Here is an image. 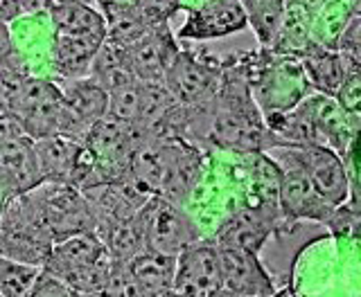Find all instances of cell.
<instances>
[{
    "label": "cell",
    "instance_id": "13",
    "mask_svg": "<svg viewBox=\"0 0 361 297\" xmlns=\"http://www.w3.org/2000/svg\"><path fill=\"white\" fill-rule=\"evenodd\" d=\"M221 286V261L214 241H195L176 255L174 291L183 297H206Z\"/></svg>",
    "mask_w": 361,
    "mask_h": 297
},
{
    "label": "cell",
    "instance_id": "16",
    "mask_svg": "<svg viewBox=\"0 0 361 297\" xmlns=\"http://www.w3.org/2000/svg\"><path fill=\"white\" fill-rule=\"evenodd\" d=\"M43 182L34 140L27 135L0 142V194L5 198L20 196Z\"/></svg>",
    "mask_w": 361,
    "mask_h": 297
},
{
    "label": "cell",
    "instance_id": "41",
    "mask_svg": "<svg viewBox=\"0 0 361 297\" xmlns=\"http://www.w3.org/2000/svg\"><path fill=\"white\" fill-rule=\"evenodd\" d=\"M54 3H59V0H52V5H54ZM86 3H88V0H86ZM52 5H50V7H52Z\"/></svg>",
    "mask_w": 361,
    "mask_h": 297
},
{
    "label": "cell",
    "instance_id": "17",
    "mask_svg": "<svg viewBox=\"0 0 361 297\" xmlns=\"http://www.w3.org/2000/svg\"><path fill=\"white\" fill-rule=\"evenodd\" d=\"M219 248V246H217ZM221 289L242 297H271L276 284L255 253L237 248H219Z\"/></svg>",
    "mask_w": 361,
    "mask_h": 297
},
{
    "label": "cell",
    "instance_id": "1",
    "mask_svg": "<svg viewBox=\"0 0 361 297\" xmlns=\"http://www.w3.org/2000/svg\"><path fill=\"white\" fill-rule=\"evenodd\" d=\"M129 171L154 196L183 205L199 180L201 148L185 140H158L149 135L135 148Z\"/></svg>",
    "mask_w": 361,
    "mask_h": 297
},
{
    "label": "cell",
    "instance_id": "7",
    "mask_svg": "<svg viewBox=\"0 0 361 297\" xmlns=\"http://www.w3.org/2000/svg\"><path fill=\"white\" fill-rule=\"evenodd\" d=\"M11 108H14L20 122L23 133L30 140L59 135L61 110H63V97L59 84L50 82V79H39L27 75L18 95L11 101Z\"/></svg>",
    "mask_w": 361,
    "mask_h": 297
},
{
    "label": "cell",
    "instance_id": "33",
    "mask_svg": "<svg viewBox=\"0 0 361 297\" xmlns=\"http://www.w3.org/2000/svg\"><path fill=\"white\" fill-rule=\"evenodd\" d=\"M336 104L341 106L348 115L359 118V106H361V68L359 70H350L343 79V84L336 90Z\"/></svg>",
    "mask_w": 361,
    "mask_h": 297
},
{
    "label": "cell",
    "instance_id": "30",
    "mask_svg": "<svg viewBox=\"0 0 361 297\" xmlns=\"http://www.w3.org/2000/svg\"><path fill=\"white\" fill-rule=\"evenodd\" d=\"M99 295L102 297H149L131 275L127 261H111L104 286H102Z\"/></svg>",
    "mask_w": 361,
    "mask_h": 297
},
{
    "label": "cell",
    "instance_id": "23",
    "mask_svg": "<svg viewBox=\"0 0 361 297\" xmlns=\"http://www.w3.org/2000/svg\"><path fill=\"white\" fill-rule=\"evenodd\" d=\"M54 34H104L106 23L102 11L86 0H59L48 9Z\"/></svg>",
    "mask_w": 361,
    "mask_h": 297
},
{
    "label": "cell",
    "instance_id": "10",
    "mask_svg": "<svg viewBox=\"0 0 361 297\" xmlns=\"http://www.w3.org/2000/svg\"><path fill=\"white\" fill-rule=\"evenodd\" d=\"M293 110L302 115L314 129L321 146H327L338 156H348L357 146L359 133V118L348 115V113L336 104L334 97H327L321 93H310L302 97Z\"/></svg>",
    "mask_w": 361,
    "mask_h": 297
},
{
    "label": "cell",
    "instance_id": "35",
    "mask_svg": "<svg viewBox=\"0 0 361 297\" xmlns=\"http://www.w3.org/2000/svg\"><path fill=\"white\" fill-rule=\"evenodd\" d=\"M23 297H75V293L68 289L63 282H59L56 277L48 275L45 270H41L37 282L32 284V289Z\"/></svg>",
    "mask_w": 361,
    "mask_h": 297
},
{
    "label": "cell",
    "instance_id": "38",
    "mask_svg": "<svg viewBox=\"0 0 361 297\" xmlns=\"http://www.w3.org/2000/svg\"><path fill=\"white\" fill-rule=\"evenodd\" d=\"M289 3H296V5H300V7H305L310 11V14H314L316 16V11H319L327 0H289Z\"/></svg>",
    "mask_w": 361,
    "mask_h": 297
},
{
    "label": "cell",
    "instance_id": "5",
    "mask_svg": "<svg viewBox=\"0 0 361 297\" xmlns=\"http://www.w3.org/2000/svg\"><path fill=\"white\" fill-rule=\"evenodd\" d=\"M145 250L176 257L199 241V225L180 205L163 196H152L138 212Z\"/></svg>",
    "mask_w": 361,
    "mask_h": 297
},
{
    "label": "cell",
    "instance_id": "2",
    "mask_svg": "<svg viewBox=\"0 0 361 297\" xmlns=\"http://www.w3.org/2000/svg\"><path fill=\"white\" fill-rule=\"evenodd\" d=\"M244 59L253 101L264 120L291 110L302 97L314 93L298 56L274 54L262 48L259 52L244 54Z\"/></svg>",
    "mask_w": 361,
    "mask_h": 297
},
{
    "label": "cell",
    "instance_id": "31",
    "mask_svg": "<svg viewBox=\"0 0 361 297\" xmlns=\"http://www.w3.org/2000/svg\"><path fill=\"white\" fill-rule=\"evenodd\" d=\"M133 14L147 27L167 25L176 11L183 7V0H129Z\"/></svg>",
    "mask_w": 361,
    "mask_h": 297
},
{
    "label": "cell",
    "instance_id": "9",
    "mask_svg": "<svg viewBox=\"0 0 361 297\" xmlns=\"http://www.w3.org/2000/svg\"><path fill=\"white\" fill-rule=\"evenodd\" d=\"M276 232H285V221L276 198H259L253 208L237 210L226 216L212 241L219 248H237L246 253H259L264 241Z\"/></svg>",
    "mask_w": 361,
    "mask_h": 297
},
{
    "label": "cell",
    "instance_id": "8",
    "mask_svg": "<svg viewBox=\"0 0 361 297\" xmlns=\"http://www.w3.org/2000/svg\"><path fill=\"white\" fill-rule=\"evenodd\" d=\"M287 153L296 160V165L307 174L310 182L321 196L338 208L348 198H359L357 180H350V171L343 163V158L336 151L319 144L307 146H282Z\"/></svg>",
    "mask_w": 361,
    "mask_h": 297
},
{
    "label": "cell",
    "instance_id": "20",
    "mask_svg": "<svg viewBox=\"0 0 361 297\" xmlns=\"http://www.w3.org/2000/svg\"><path fill=\"white\" fill-rule=\"evenodd\" d=\"M104 259L109 257L95 232H77L73 236H66L61 241L52 244V250L48 259H45L43 270L48 272V275L56 277L66 270L90 266Z\"/></svg>",
    "mask_w": 361,
    "mask_h": 297
},
{
    "label": "cell",
    "instance_id": "40",
    "mask_svg": "<svg viewBox=\"0 0 361 297\" xmlns=\"http://www.w3.org/2000/svg\"><path fill=\"white\" fill-rule=\"evenodd\" d=\"M3 203H5V196L0 194V210H3Z\"/></svg>",
    "mask_w": 361,
    "mask_h": 297
},
{
    "label": "cell",
    "instance_id": "25",
    "mask_svg": "<svg viewBox=\"0 0 361 297\" xmlns=\"http://www.w3.org/2000/svg\"><path fill=\"white\" fill-rule=\"evenodd\" d=\"M312 20H314V14H310L305 7H300L296 3H289L287 0L285 16H282V20H280L276 39L271 41V45L264 50L274 52V54L298 56L312 41L310 39L312 37Z\"/></svg>",
    "mask_w": 361,
    "mask_h": 297
},
{
    "label": "cell",
    "instance_id": "36",
    "mask_svg": "<svg viewBox=\"0 0 361 297\" xmlns=\"http://www.w3.org/2000/svg\"><path fill=\"white\" fill-rule=\"evenodd\" d=\"M20 135H25V133H23V129H20V122L16 118L14 108L0 101V142L20 138Z\"/></svg>",
    "mask_w": 361,
    "mask_h": 297
},
{
    "label": "cell",
    "instance_id": "12",
    "mask_svg": "<svg viewBox=\"0 0 361 297\" xmlns=\"http://www.w3.org/2000/svg\"><path fill=\"white\" fill-rule=\"evenodd\" d=\"M59 88L63 97L59 135H68V138L82 142L88 129L106 115L109 93L88 77L68 79Z\"/></svg>",
    "mask_w": 361,
    "mask_h": 297
},
{
    "label": "cell",
    "instance_id": "22",
    "mask_svg": "<svg viewBox=\"0 0 361 297\" xmlns=\"http://www.w3.org/2000/svg\"><path fill=\"white\" fill-rule=\"evenodd\" d=\"M95 234L99 236L104 253L111 261H129L131 257L145 250L138 214L129 216V219L99 221L95 227Z\"/></svg>",
    "mask_w": 361,
    "mask_h": 297
},
{
    "label": "cell",
    "instance_id": "3",
    "mask_svg": "<svg viewBox=\"0 0 361 297\" xmlns=\"http://www.w3.org/2000/svg\"><path fill=\"white\" fill-rule=\"evenodd\" d=\"M52 244L32 191L5 198L0 210V255L43 268Z\"/></svg>",
    "mask_w": 361,
    "mask_h": 297
},
{
    "label": "cell",
    "instance_id": "39",
    "mask_svg": "<svg viewBox=\"0 0 361 297\" xmlns=\"http://www.w3.org/2000/svg\"><path fill=\"white\" fill-rule=\"evenodd\" d=\"M154 297H183V295L176 293L174 289H169V291H163V293H158V295H154Z\"/></svg>",
    "mask_w": 361,
    "mask_h": 297
},
{
    "label": "cell",
    "instance_id": "21",
    "mask_svg": "<svg viewBox=\"0 0 361 297\" xmlns=\"http://www.w3.org/2000/svg\"><path fill=\"white\" fill-rule=\"evenodd\" d=\"M34 151H37L43 182L68 185L77 165L79 151H82V142L68 138V135H50V138L34 140Z\"/></svg>",
    "mask_w": 361,
    "mask_h": 297
},
{
    "label": "cell",
    "instance_id": "29",
    "mask_svg": "<svg viewBox=\"0 0 361 297\" xmlns=\"http://www.w3.org/2000/svg\"><path fill=\"white\" fill-rule=\"evenodd\" d=\"M138 106H140V82L135 79V82L118 90H111L106 115L124 124H135V120H138Z\"/></svg>",
    "mask_w": 361,
    "mask_h": 297
},
{
    "label": "cell",
    "instance_id": "32",
    "mask_svg": "<svg viewBox=\"0 0 361 297\" xmlns=\"http://www.w3.org/2000/svg\"><path fill=\"white\" fill-rule=\"evenodd\" d=\"M334 50L343 56L345 63L361 65V9L359 7L350 14L341 34H338Z\"/></svg>",
    "mask_w": 361,
    "mask_h": 297
},
{
    "label": "cell",
    "instance_id": "6",
    "mask_svg": "<svg viewBox=\"0 0 361 297\" xmlns=\"http://www.w3.org/2000/svg\"><path fill=\"white\" fill-rule=\"evenodd\" d=\"M32 196L39 205L54 244L77 232H95L97 216L79 189L61 182H41L32 189Z\"/></svg>",
    "mask_w": 361,
    "mask_h": 297
},
{
    "label": "cell",
    "instance_id": "14",
    "mask_svg": "<svg viewBox=\"0 0 361 297\" xmlns=\"http://www.w3.org/2000/svg\"><path fill=\"white\" fill-rule=\"evenodd\" d=\"M178 50V39L169 32V25H158L149 27L138 41L127 45L124 56L138 82H163Z\"/></svg>",
    "mask_w": 361,
    "mask_h": 297
},
{
    "label": "cell",
    "instance_id": "24",
    "mask_svg": "<svg viewBox=\"0 0 361 297\" xmlns=\"http://www.w3.org/2000/svg\"><path fill=\"white\" fill-rule=\"evenodd\" d=\"M131 275L140 284V289L154 297L163 291H169L174 286V270H176V257L152 253V250H142L135 257L127 261Z\"/></svg>",
    "mask_w": 361,
    "mask_h": 297
},
{
    "label": "cell",
    "instance_id": "11",
    "mask_svg": "<svg viewBox=\"0 0 361 297\" xmlns=\"http://www.w3.org/2000/svg\"><path fill=\"white\" fill-rule=\"evenodd\" d=\"M221 63L199 59L197 54L178 50L163 77V86L169 90L176 104L192 106L208 101L219 90Z\"/></svg>",
    "mask_w": 361,
    "mask_h": 297
},
{
    "label": "cell",
    "instance_id": "34",
    "mask_svg": "<svg viewBox=\"0 0 361 297\" xmlns=\"http://www.w3.org/2000/svg\"><path fill=\"white\" fill-rule=\"evenodd\" d=\"M0 68H11V70H27L25 61L18 54V48L14 39H11V32L7 23L0 20Z\"/></svg>",
    "mask_w": 361,
    "mask_h": 297
},
{
    "label": "cell",
    "instance_id": "37",
    "mask_svg": "<svg viewBox=\"0 0 361 297\" xmlns=\"http://www.w3.org/2000/svg\"><path fill=\"white\" fill-rule=\"evenodd\" d=\"M23 16V3L20 0H0V20L9 23Z\"/></svg>",
    "mask_w": 361,
    "mask_h": 297
},
{
    "label": "cell",
    "instance_id": "19",
    "mask_svg": "<svg viewBox=\"0 0 361 297\" xmlns=\"http://www.w3.org/2000/svg\"><path fill=\"white\" fill-rule=\"evenodd\" d=\"M104 39H106L104 34H54L52 41L54 72L63 82L88 77L90 63H93Z\"/></svg>",
    "mask_w": 361,
    "mask_h": 297
},
{
    "label": "cell",
    "instance_id": "42",
    "mask_svg": "<svg viewBox=\"0 0 361 297\" xmlns=\"http://www.w3.org/2000/svg\"><path fill=\"white\" fill-rule=\"evenodd\" d=\"M0 297H3V295H0Z\"/></svg>",
    "mask_w": 361,
    "mask_h": 297
},
{
    "label": "cell",
    "instance_id": "26",
    "mask_svg": "<svg viewBox=\"0 0 361 297\" xmlns=\"http://www.w3.org/2000/svg\"><path fill=\"white\" fill-rule=\"evenodd\" d=\"M88 79H93V82L99 84L106 93L135 82L133 72L129 70L127 56H124V48H120V45L111 43L106 39L102 41L95 59L90 63Z\"/></svg>",
    "mask_w": 361,
    "mask_h": 297
},
{
    "label": "cell",
    "instance_id": "4",
    "mask_svg": "<svg viewBox=\"0 0 361 297\" xmlns=\"http://www.w3.org/2000/svg\"><path fill=\"white\" fill-rule=\"evenodd\" d=\"M271 158L276 160L280 169L278 176V189H276V201L278 210L285 221V230H291L298 221H316L327 225L334 214V205L327 203L319 191L314 189L307 174L296 165L287 148L276 146L269 148Z\"/></svg>",
    "mask_w": 361,
    "mask_h": 297
},
{
    "label": "cell",
    "instance_id": "15",
    "mask_svg": "<svg viewBox=\"0 0 361 297\" xmlns=\"http://www.w3.org/2000/svg\"><path fill=\"white\" fill-rule=\"evenodd\" d=\"M246 27L248 23L237 0H208L206 5L190 11L185 23L176 32V39L214 41L233 37Z\"/></svg>",
    "mask_w": 361,
    "mask_h": 297
},
{
    "label": "cell",
    "instance_id": "18",
    "mask_svg": "<svg viewBox=\"0 0 361 297\" xmlns=\"http://www.w3.org/2000/svg\"><path fill=\"white\" fill-rule=\"evenodd\" d=\"M298 61L307 84L314 93H321L327 97H334L338 86L350 70H359L361 65H350L343 61V56L332 48H323V45L310 41V45L298 54Z\"/></svg>",
    "mask_w": 361,
    "mask_h": 297
},
{
    "label": "cell",
    "instance_id": "28",
    "mask_svg": "<svg viewBox=\"0 0 361 297\" xmlns=\"http://www.w3.org/2000/svg\"><path fill=\"white\" fill-rule=\"evenodd\" d=\"M41 266L23 264V261L0 255V295L3 297H23L32 284L41 275Z\"/></svg>",
    "mask_w": 361,
    "mask_h": 297
},
{
    "label": "cell",
    "instance_id": "27",
    "mask_svg": "<svg viewBox=\"0 0 361 297\" xmlns=\"http://www.w3.org/2000/svg\"><path fill=\"white\" fill-rule=\"evenodd\" d=\"M237 3L244 11L259 48H269L278 34L282 16H285L287 0H237Z\"/></svg>",
    "mask_w": 361,
    "mask_h": 297
}]
</instances>
